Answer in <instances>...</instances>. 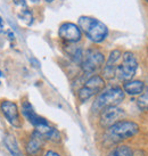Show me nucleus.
I'll return each mask as SVG.
<instances>
[{"label": "nucleus", "mask_w": 148, "mask_h": 156, "mask_svg": "<svg viewBox=\"0 0 148 156\" xmlns=\"http://www.w3.org/2000/svg\"><path fill=\"white\" fill-rule=\"evenodd\" d=\"M78 25L88 39L95 44L103 42L108 35V27L106 24L95 17L80 16L78 20Z\"/></svg>", "instance_id": "obj_1"}, {"label": "nucleus", "mask_w": 148, "mask_h": 156, "mask_svg": "<svg viewBox=\"0 0 148 156\" xmlns=\"http://www.w3.org/2000/svg\"><path fill=\"white\" fill-rule=\"evenodd\" d=\"M125 97L123 88L118 86H112L104 89L97 96L93 104H92V112H100L105 107L108 106H118L120 103H122Z\"/></svg>", "instance_id": "obj_2"}, {"label": "nucleus", "mask_w": 148, "mask_h": 156, "mask_svg": "<svg viewBox=\"0 0 148 156\" xmlns=\"http://www.w3.org/2000/svg\"><path fill=\"white\" fill-rule=\"evenodd\" d=\"M139 132V126L133 121L121 120L107 129V138L113 143H120L135 137Z\"/></svg>", "instance_id": "obj_3"}, {"label": "nucleus", "mask_w": 148, "mask_h": 156, "mask_svg": "<svg viewBox=\"0 0 148 156\" xmlns=\"http://www.w3.org/2000/svg\"><path fill=\"white\" fill-rule=\"evenodd\" d=\"M105 79L100 75H91L78 91V98L81 103H86L95 95H98L105 89Z\"/></svg>", "instance_id": "obj_4"}, {"label": "nucleus", "mask_w": 148, "mask_h": 156, "mask_svg": "<svg viewBox=\"0 0 148 156\" xmlns=\"http://www.w3.org/2000/svg\"><path fill=\"white\" fill-rule=\"evenodd\" d=\"M138 69V61L133 52L125 51L122 55V63L118 64L116 69V78L120 81L126 82L133 79Z\"/></svg>", "instance_id": "obj_5"}, {"label": "nucleus", "mask_w": 148, "mask_h": 156, "mask_svg": "<svg viewBox=\"0 0 148 156\" xmlns=\"http://www.w3.org/2000/svg\"><path fill=\"white\" fill-rule=\"evenodd\" d=\"M105 63L104 54L96 49V48H90L83 52L82 62H81V67H82L84 73H93L97 69H100Z\"/></svg>", "instance_id": "obj_6"}, {"label": "nucleus", "mask_w": 148, "mask_h": 156, "mask_svg": "<svg viewBox=\"0 0 148 156\" xmlns=\"http://www.w3.org/2000/svg\"><path fill=\"white\" fill-rule=\"evenodd\" d=\"M125 115V113L118 106H108L99 112V122L103 128L108 129L111 126L121 121Z\"/></svg>", "instance_id": "obj_7"}, {"label": "nucleus", "mask_w": 148, "mask_h": 156, "mask_svg": "<svg viewBox=\"0 0 148 156\" xmlns=\"http://www.w3.org/2000/svg\"><path fill=\"white\" fill-rule=\"evenodd\" d=\"M0 111H1L2 115L10 126H13L14 128H21L22 126V120H21L19 111H18L17 105L14 101L6 99L2 100L0 103Z\"/></svg>", "instance_id": "obj_8"}, {"label": "nucleus", "mask_w": 148, "mask_h": 156, "mask_svg": "<svg viewBox=\"0 0 148 156\" xmlns=\"http://www.w3.org/2000/svg\"><path fill=\"white\" fill-rule=\"evenodd\" d=\"M58 35L67 44H76L82 38V31L79 25L71 22L62 23L58 29Z\"/></svg>", "instance_id": "obj_9"}, {"label": "nucleus", "mask_w": 148, "mask_h": 156, "mask_svg": "<svg viewBox=\"0 0 148 156\" xmlns=\"http://www.w3.org/2000/svg\"><path fill=\"white\" fill-rule=\"evenodd\" d=\"M122 51L118 49H114L111 51L108 58L106 61V64H104L103 69V78L107 80H112L116 76V69L118 66V61L122 58Z\"/></svg>", "instance_id": "obj_10"}, {"label": "nucleus", "mask_w": 148, "mask_h": 156, "mask_svg": "<svg viewBox=\"0 0 148 156\" xmlns=\"http://www.w3.org/2000/svg\"><path fill=\"white\" fill-rule=\"evenodd\" d=\"M44 140L46 139L38 131L34 130V132L31 134V137L29 138L25 146L27 156H40L42 149H44Z\"/></svg>", "instance_id": "obj_11"}, {"label": "nucleus", "mask_w": 148, "mask_h": 156, "mask_svg": "<svg viewBox=\"0 0 148 156\" xmlns=\"http://www.w3.org/2000/svg\"><path fill=\"white\" fill-rule=\"evenodd\" d=\"M22 114L34 128H39V126H44V124L49 123L44 117L40 116V115H38V114L35 113L33 106H32L27 100H25V101L22 103Z\"/></svg>", "instance_id": "obj_12"}, {"label": "nucleus", "mask_w": 148, "mask_h": 156, "mask_svg": "<svg viewBox=\"0 0 148 156\" xmlns=\"http://www.w3.org/2000/svg\"><path fill=\"white\" fill-rule=\"evenodd\" d=\"M35 131H38L44 139L54 141V143H59L61 141V133L59 131L57 130L56 128L51 126L49 123L44 124V126H39V128H35Z\"/></svg>", "instance_id": "obj_13"}, {"label": "nucleus", "mask_w": 148, "mask_h": 156, "mask_svg": "<svg viewBox=\"0 0 148 156\" xmlns=\"http://www.w3.org/2000/svg\"><path fill=\"white\" fill-rule=\"evenodd\" d=\"M124 92L131 96H140L145 92V82L140 80H130L123 83Z\"/></svg>", "instance_id": "obj_14"}, {"label": "nucleus", "mask_w": 148, "mask_h": 156, "mask_svg": "<svg viewBox=\"0 0 148 156\" xmlns=\"http://www.w3.org/2000/svg\"><path fill=\"white\" fill-rule=\"evenodd\" d=\"M4 145L6 149L9 152V154L12 156H24L23 152L19 148V145H18L17 140L15 138V136L12 133H7L5 134L4 137Z\"/></svg>", "instance_id": "obj_15"}, {"label": "nucleus", "mask_w": 148, "mask_h": 156, "mask_svg": "<svg viewBox=\"0 0 148 156\" xmlns=\"http://www.w3.org/2000/svg\"><path fill=\"white\" fill-rule=\"evenodd\" d=\"M67 54L70 55V57L73 59L75 63H78L81 65V62H82V57H83V51L80 47H76V46H70L67 48Z\"/></svg>", "instance_id": "obj_16"}, {"label": "nucleus", "mask_w": 148, "mask_h": 156, "mask_svg": "<svg viewBox=\"0 0 148 156\" xmlns=\"http://www.w3.org/2000/svg\"><path fill=\"white\" fill-rule=\"evenodd\" d=\"M108 156H133V152L129 146L120 145V146L114 148L108 154Z\"/></svg>", "instance_id": "obj_17"}, {"label": "nucleus", "mask_w": 148, "mask_h": 156, "mask_svg": "<svg viewBox=\"0 0 148 156\" xmlns=\"http://www.w3.org/2000/svg\"><path fill=\"white\" fill-rule=\"evenodd\" d=\"M137 104H138V107H139L140 109L148 111V88L145 94L139 96V98L137 100Z\"/></svg>", "instance_id": "obj_18"}, {"label": "nucleus", "mask_w": 148, "mask_h": 156, "mask_svg": "<svg viewBox=\"0 0 148 156\" xmlns=\"http://www.w3.org/2000/svg\"><path fill=\"white\" fill-rule=\"evenodd\" d=\"M13 2L17 6H21L23 8H26V2L25 0H13Z\"/></svg>", "instance_id": "obj_19"}, {"label": "nucleus", "mask_w": 148, "mask_h": 156, "mask_svg": "<svg viewBox=\"0 0 148 156\" xmlns=\"http://www.w3.org/2000/svg\"><path fill=\"white\" fill-rule=\"evenodd\" d=\"M44 156H62L61 154H58L57 152H55V151H48V152L44 153Z\"/></svg>", "instance_id": "obj_20"}, {"label": "nucleus", "mask_w": 148, "mask_h": 156, "mask_svg": "<svg viewBox=\"0 0 148 156\" xmlns=\"http://www.w3.org/2000/svg\"><path fill=\"white\" fill-rule=\"evenodd\" d=\"M0 25H2V20H1V17H0Z\"/></svg>", "instance_id": "obj_21"}, {"label": "nucleus", "mask_w": 148, "mask_h": 156, "mask_svg": "<svg viewBox=\"0 0 148 156\" xmlns=\"http://www.w3.org/2000/svg\"><path fill=\"white\" fill-rule=\"evenodd\" d=\"M44 1H47V2H51V1H54V0H44Z\"/></svg>", "instance_id": "obj_22"}, {"label": "nucleus", "mask_w": 148, "mask_h": 156, "mask_svg": "<svg viewBox=\"0 0 148 156\" xmlns=\"http://www.w3.org/2000/svg\"><path fill=\"white\" fill-rule=\"evenodd\" d=\"M0 75H1V72H0Z\"/></svg>", "instance_id": "obj_23"}, {"label": "nucleus", "mask_w": 148, "mask_h": 156, "mask_svg": "<svg viewBox=\"0 0 148 156\" xmlns=\"http://www.w3.org/2000/svg\"><path fill=\"white\" fill-rule=\"evenodd\" d=\"M146 1H147V2H148V0H146Z\"/></svg>", "instance_id": "obj_24"}, {"label": "nucleus", "mask_w": 148, "mask_h": 156, "mask_svg": "<svg viewBox=\"0 0 148 156\" xmlns=\"http://www.w3.org/2000/svg\"><path fill=\"white\" fill-rule=\"evenodd\" d=\"M147 50H148V48H147Z\"/></svg>", "instance_id": "obj_25"}]
</instances>
